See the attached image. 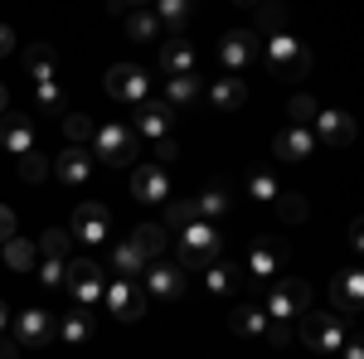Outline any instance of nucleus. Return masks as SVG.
<instances>
[{"label":"nucleus","instance_id":"nucleus-2","mask_svg":"<svg viewBox=\"0 0 364 359\" xmlns=\"http://www.w3.org/2000/svg\"><path fill=\"white\" fill-rule=\"evenodd\" d=\"M257 306L267 311V321H287V326H291L301 311H311V286L301 282V277H277L272 291H267Z\"/></svg>","mask_w":364,"mask_h":359},{"label":"nucleus","instance_id":"nucleus-35","mask_svg":"<svg viewBox=\"0 0 364 359\" xmlns=\"http://www.w3.org/2000/svg\"><path fill=\"white\" fill-rule=\"evenodd\" d=\"M63 132H68V141H73V146H83V141H92V132H97V127L87 122L83 112H63Z\"/></svg>","mask_w":364,"mask_h":359},{"label":"nucleus","instance_id":"nucleus-14","mask_svg":"<svg viewBox=\"0 0 364 359\" xmlns=\"http://www.w3.org/2000/svg\"><path fill=\"white\" fill-rule=\"evenodd\" d=\"M68 233H73V238H83V243H102V238H107V209H102V204H92V199L78 204V209H73V219H68Z\"/></svg>","mask_w":364,"mask_h":359},{"label":"nucleus","instance_id":"nucleus-4","mask_svg":"<svg viewBox=\"0 0 364 359\" xmlns=\"http://www.w3.org/2000/svg\"><path fill=\"white\" fill-rule=\"evenodd\" d=\"M92 146H97V156H102L107 166H136V156H141V136L132 127H122V122L97 127V132H92Z\"/></svg>","mask_w":364,"mask_h":359},{"label":"nucleus","instance_id":"nucleus-3","mask_svg":"<svg viewBox=\"0 0 364 359\" xmlns=\"http://www.w3.org/2000/svg\"><path fill=\"white\" fill-rule=\"evenodd\" d=\"M209 262H219V228L204 223V219H195L190 228H180V267L204 272Z\"/></svg>","mask_w":364,"mask_h":359},{"label":"nucleus","instance_id":"nucleus-26","mask_svg":"<svg viewBox=\"0 0 364 359\" xmlns=\"http://www.w3.org/2000/svg\"><path fill=\"white\" fill-rule=\"evenodd\" d=\"M127 243H132V248H136L146 262H161V252H166V228H161V223H141Z\"/></svg>","mask_w":364,"mask_h":359},{"label":"nucleus","instance_id":"nucleus-38","mask_svg":"<svg viewBox=\"0 0 364 359\" xmlns=\"http://www.w3.org/2000/svg\"><path fill=\"white\" fill-rule=\"evenodd\" d=\"M287 112H291V127H311V122H316V102H311L306 92H296V97H291V102H287Z\"/></svg>","mask_w":364,"mask_h":359},{"label":"nucleus","instance_id":"nucleus-29","mask_svg":"<svg viewBox=\"0 0 364 359\" xmlns=\"http://www.w3.org/2000/svg\"><path fill=\"white\" fill-rule=\"evenodd\" d=\"M34 262H39V248H34L29 238L15 233V238L5 243V267H15V272H34Z\"/></svg>","mask_w":364,"mask_h":359},{"label":"nucleus","instance_id":"nucleus-17","mask_svg":"<svg viewBox=\"0 0 364 359\" xmlns=\"http://www.w3.org/2000/svg\"><path fill=\"white\" fill-rule=\"evenodd\" d=\"M360 291H364L360 267H350V272H340L336 282H331V301H336V316H340V321L360 311Z\"/></svg>","mask_w":364,"mask_h":359},{"label":"nucleus","instance_id":"nucleus-48","mask_svg":"<svg viewBox=\"0 0 364 359\" xmlns=\"http://www.w3.org/2000/svg\"><path fill=\"white\" fill-rule=\"evenodd\" d=\"M10 112V92H5V83H0V117Z\"/></svg>","mask_w":364,"mask_h":359},{"label":"nucleus","instance_id":"nucleus-42","mask_svg":"<svg viewBox=\"0 0 364 359\" xmlns=\"http://www.w3.org/2000/svg\"><path fill=\"white\" fill-rule=\"evenodd\" d=\"M170 161H175V136H161V141H156V161H151V166L170 170Z\"/></svg>","mask_w":364,"mask_h":359},{"label":"nucleus","instance_id":"nucleus-28","mask_svg":"<svg viewBox=\"0 0 364 359\" xmlns=\"http://www.w3.org/2000/svg\"><path fill=\"white\" fill-rule=\"evenodd\" d=\"M228 321H233V331L248 335V340H262V335H267V311H262V306H238Z\"/></svg>","mask_w":364,"mask_h":359},{"label":"nucleus","instance_id":"nucleus-20","mask_svg":"<svg viewBox=\"0 0 364 359\" xmlns=\"http://www.w3.org/2000/svg\"><path fill=\"white\" fill-rule=\"evenodd\" d=\"M311 151H316V136H311L306 127H287V132H277V141H272V156H277V161H306Z\"/></svg>","mask_w":364,"mask_h":359},{"label":"nucleus","instance_id":"nucleus-31","mask_svg":"<svg viewBox=\"0 0 364 359\" xmlns=\"http://www.w3.org/2000/svg\"><path fill=\"white\" fill-rule=\"evenodd\" d=\"M127 34L132 39H161V20L151 10H127Z\"/></svg>","mask_w":364,"mask_h":359},{"label":"nucleus","instance_id":"nucleus-44","mask_svg":"<svg viewBox=\"0 0 364 359\" xmlns=\"http://www.w3.org/2000/svg\"><path fill=\"white\" fill-rule=\"evenodd\" d=\"M10 238H15V214L0 204V243H10Z\"/></svg>","mask_w":364,"mask_h":359},{"label":"nucleus","instance_id":"nucleus-34","mask_svg":"<svg viewBox=\"0 0 364 359\" xmlns=\"http://www.w3.org/2000/svg\"><path fill=\"white\" fill-rule=\"evenodd\" d=\"M199 214H195V199H166V223L170 228H190Z\"/></svg>","mask_w":364,"mask_h":359},{"label":"nucleus","instance_id":"nucleus-41","mask_svg":"<svg viewBox=\"0 0 364 359\" xmlns=\"http://www.w3.org/2000/svg\"><path fill=\"white\" fill-rule=\"evenodd\" d=\"M39 282H44L49 291H58V286H63V262H54V257H44V262H39Z\"/></svg>","mask_w":364,"mask_h":359},{"label":"nucleus","instance_id":"nucleus-36","mask_svg":"<svg viewBox=\"0 0 364 359\" xmlns=\"http://www.w3.org/2000/svg\"><path fill=\"white\" fill-rule=\"evenodd\" d=\"M277 214H282V219H287V223H301V219H306V214H311V209H306V199H301V194L282 190V194H277Z\"/></svg>","mask_w":364,"mask_h":359},{"label":"nucleus","instance_id":"nucleus-40","mask_svg":"<svg viewBox=\"0 0 364 359\" xmlns=\"http://www.w3.org/2000/svg\"><path fill=\"white\" fill-rule=\"evenodd\" d=\"M156 15H161L166 25H185V20H190V5H185V0H161Z\"/></svg>","mask_w":364,"mask_h":359},{"label":"nucleus","instance_id":"nucleus-49","mask_svg":"<svg viewBox=\"0 0 364 359\" xmlns=\"http://www.w3.org/2000/svg\"><path fill=\"white\" fill-rule=\"evenodd\" d=\"M5 326H10V311H5V301H0V331H5Z\"/></svg>","mask_w":364,"mask_h":359},{"label":"nucleus","instance_id":"nucleus-25","mask_svg":"<svg viewBox=\"0 0 364 359\" xmlns=\"http://www.w3.org/2000/svg\"><path fill=\"white\" fill-rule=\"evenodd\" d=\"M107 272H117V282H141V272H146V257H141L132 243H117V248H112V262H107Z\"/></svg>","mask_w":364,"mask_h":359},{"label":"nucleus","instance_id":"nucleus-22","mask_svg":"<svg viewBox=\"0 0 364 359\" xmlns=\"http://www.w3.org/2000/svg\"><path fill=\"white\" fill-rule=\"evenodd\" d=\"M204 286H209L214 296H233V291L243 286V267L219 257V262H209V267H204Z\"/></svg>","mask_w":364,"mask_h":359},{"label":"nucleus","instance_id":"nucleus-24","mask_svg":"<svg viewBox=\"0 0 364 359\" xmlns=\"http://www.w3.org/2000/svg\"><path fill=\"white\" fill-rule=\"evenodd\" d=\"M25 78H34V83H54L58 78V54L49 49V44L25 49Z\"/></svg>","mask_w":364,"mask_h":359},{"label":"nucleus","instance_id":"nucleus-8","mask_svg":"<svg viewBox=\"0 0 364 359\" xmlns=\"http://www.w3.org/2000/svg\"><path fill=\"white\" fill-rule=\"evenodd\" d=\"M146 301H175L180 291H185V267L180 262H146Z\"/></svg>","mask_w":364,"mask_h":359},{"label":"nucleus","instance_id":"nucleus-30","mask_svg":"<svg viewBox=\"0 0 364 359\" xmlns=\"http://www.w3.org/2000/svg\"><path fill=\"white\" fill-rule=\"evenodd\" d=\"M224 209H228V190H224V185H209V190L195 199V214H199L204 223H214Z\"/></svg>","mask_w":364,"mask_h":359},{"label":"nucleus","instance_id":"nucleus-15","mask_svg":"<svg viewBox=\"0 0 364 359\" xmlns=\"http://www.w3.org/2000/svg\"><path fill=\"white\" fill-rule=\"evenodd\" d=\"M282 272H287V257H282L277 243H252V252H248V272H243V277H257V282H277Z\"/></svg>","mask_w":364,"mask_h":359},{"label":"nucleus","instance_id":"nucleus-43","mask_svg":"<svg viewBox=\"0 0 364 359\" xmlns=\"http://www.w3.org/2000/svg\"><path fill=\"white\" fill-rule=\"evenodd\" d=\"M262 340H272V345H291V326L287 321H267V335Z\"/></svg>","mask_w":364,"mask_h":359},{"label":"nucleus","instance_id":"nucleus-47","mask_svg":"<svg viewBox=\"0 0 364 359\" xmlns=\"http://www.w3.org/2000/svg\"><path fill=\"white\" fill-rule=\"evenodd\" d=\"M0 359H20V345L15 340H0Z\"/></svg>","mask_w":364,"mask_h":359},{"label":"nucleus","instance_id":"nucleus-13","mask_svg":"<svg viewBox=\"0 0 364 359\" xmlns=\"http://www.w3.org/2000/svg\"><path fill=\"white\" fill-rule=\"evenodd\" d=\"M0 146L10 156H29L34 151V122H29L25 112H5L0 117Z\"/></svg>","mask_w":364,"mask_h":359},{"label":"nucleus","instance_id":"nucleus-32","mask_svg":"<svg viewBox=\"0 0 364 359\" xmlns=\"http://www.w3.org/2000/svg\"><path fill=\"white\" fill-rule=\"evenodd\" d=\"M34 107L44 112V117H58L63 112V87H58V78L54 83H34Z\"/></svg>","mask_w":364,"mask_h":359},{"label":"nucleus","instance_id":"nucleus-5","mask_svg":"<svg viewBox=\"0 0 364 359\" xmlns=\"http://www.w3.org/2000/svg\"><path fill=\"white\" fill-rule=\"evenodd\" d=\"M54 316L44 311V306H25L20 316H15V345L20 350H39V345H54Z\"/></svg>","mask_w":364,"mask_h":359},{"label":"nucleus","instance_id":"nucleus-6","mask_svg":"<svg viewBox=\"0 0 364 359\" xmlns=\"http://www.w3.org/2000/svg\"><path fill=\"white\" fill-rule=\"evenodd\" d=\"M301 340H306L311 350H321V355H336L340 345H345V326H340L336 311H316L301 321Z\"/></svg>","mask_w":364,"mask_h":359},{"label":"nucleus","instance_id":"nucleus-21","mask_svg":"<svg viewBox=\"0 0 364 359\" xmlns=\"http://www.w3.org/2000/svg\"><path fill=\"white\" fill-rule=\"evenodd\" d=\"M54 335L63 345H87L92 340V311H83V306L63 311V321H54Z\"/></svg>","mask_w":364,"mask_h":359},{"label":"nucleus","instance_id":"nucleus-10","mask_svg":"<svg viewBox=\"0 0 364 359\" xmlns=\"http://www.w3.org/2000/svg\"><path fill=\"white\" fill-rule=\"evenodd\" d=\"M146 73H141L136 63H112L107 68V92H112L117 102H146Z\"/></svg>","mask_w":364,"mask_h":359},{"label":"nucleus","instance_id":"nucleus-27","mask_svg":"<svg viewBox=\"0 0 364 359\" xmlns=\"http://www.w3.org/2000/svg\"><path fill=\"white\" fill-rule=\"evenodd\" d=\"M199 78L195 73H185V78H166V107L175 112V107H190V102H199Z\"/></svg>","mask_w":364,"mask_h":359},{"label":"nucleus","instance_id":"nucleus-11","mask_svg":"<svg viewBox=\"0 0 364 359\" xmlns=\"http://www.w3.org/2000/svg\"><path fill=\"white\" fill-rule=\"evenodd\" d=\"M132 194H136V199H151V204H166L170 194H175L170 190V170L141 161V166L132 170Z\"/></svg>","mask_w":364,"mask_h":359},{"label":"nucleus","instance_id":"nucleus-16","mask_svg":"<svg viewBox=\"0 0 364 359\" xmlns=\"http://www.w3.org/2000/svg\"><path fill=\"white\" fill-rule=\"evenodd\" d=\"M161 68H166V78H185V73H195V44L180 39V34H170L166 44H161Z\"/></svg>","mask_w":364,"mask_h":359},{"label":"nucleus","instance_id":"nucleus-1","mask_svg":"<svg viewBox=\"0 0 364 359\" xmlns=\"http://www.w3.org/2000/svg\"><path fill=\"white\" fill-rule=\"evenodd\" d=\"M262 58H267V68H272V78H306L311 73V49L296 39V34H287V29H277V34H267V44H262Z\"/></svg>","mask_w":364,"mask_h":359},{"label":"nucleus","instance_id":"nucleus-45","mask_svg":"<svg viewBox=\"0 0 364 359\" xmlns=\"http://www.w3.org/2000/svg\"><path fill=\"white\" fill-rule=\"evenodd\" d=\"M10 54H15V29L0 25V58H10Z\"/></svg>","mask_w":364,"mask_h":359},{"label":"nucleus","instance_id":"nucleus-39","mask_svg":"<svg viewBox=\"0 0 364 359\" xmlns=\"http://www.w3.org/2000/svg\"><path fill=\"white\" fill-rule=\"evenodd\" d=\"M20 175L34 185V180H44V175H49V161H44L39 151H29V156H20Z\"/></svg>","mask_w":364,"mask_h":359},{"label":"nucleus","instance_id":"nucleus-9","mask_svg":"<svg viewBox=\"0 0 364 359\" xmlns=\"http://www.w3.org/2000/svg\"><path fill=\"white\" fill-rule=\"evenodd\" d=\"M102 301H107V311H112L117 321H141V316H146V291H141V282H107Z\"/></svg>","mask_w":364,"mask_h":359},{"label":"nucleus","instance_id":"nucleus-23","mask_svg":"<svg viewBox=\"0 0 364 359\" xmlns=\"http://www.w3.org/2000/svg\"><path fill=\"white\" fill-rule=\"evenodd\" d=\"M209 102H214L219 112H238L243 102H248V83L233 78V73H228V78H214V83H209Z\"/></svg>","mask_w":364,"mask_h":359},{"label":"nucleus","instance_id":"nucleus-19","mask_svg":"<svg viewBox=\"0 0 364 359\" xmlns=\"http://www.w3.org/2000/svg\"><path fill=\"white\" fill-rule=\"evenodd\" d=\"M316 136L326 141V146H350L355 141V122H350V112H316Z\"/></svg>","mask_w":364,"mask_h":359},{"label":"nucleus","instance_id":"nucleus-46","mask_svg":"<svg viewBox=\"0 0 364 359\" xmlns=\"http://www.w3.org/2000/svg\"><path fill=\"white\" fill-rule=\"evenodd\" d=\"M340 350H345V359H364V345H360V340H345Z\"/></svg>","mask_w":364,"mask_h":359},{"label":"nucleus","instance_id":"nucleus-33","mask_svg":"<svg viewBox=\"0 0 364 359\" xmlns=\"http://www.w3.org/2000/svg\"><path fill=\"white\" fill-rule=\"evenodd\" d=\"M68 248H73V233H63V228H49V233L39 238V252L54 257V262H68Z\"/></svg>","mask_w":364,"mask_h":359},{"label":"nucleus","instance_id":"nucleus-7","mask_svg":"<svg viewBox=\"0 0 364 359\" xmlns=\"http://www.w3.org/2000/svg\"><path fill=\"white\" fill-rule=\"evenodd\" d=\"M257 54H262V44H257V34H252V29H233V34L219 39V63H224L233 78H238L243 68H252Z\"/></svg>","mask_w":364,"mask_h":359},{"label":"nucleus","instance_id":"nucleus-37","mask_svg":"<svg viewBox=\"0 0 364 359\" xmlns=\"http://www.w3.org/2000/svg\"><path fill=\"white\" fill-rule=\"evenodd\" d=\"M248 190H252V199H277L282 185H277V175H272V170H252V175H248Z\"/></svg>","mask_w":364,"mask_h":359},{"label":"nucleus","instance_id":"nucleus-12","mask_svg":"<svg viewBox=\"0 0 364 359\" xmlns=\"http://www.w3.org/2000/svg\"><path fill=\"white\" fill-rule=\"evenodd\" d=\"M49 170H54L63 185L83 190L87 180H92V151H83V146H63V156H58V161H54Z\"/></svg>","mask_w":364,"mask_h":359},{"label":"nucleus","instance_id":"nucleus-18","mask_svg":"<svg viewBox=\"0 0 364 359\" xmlns=\"http://www.w3.org/2000/svg\"><path fill=\"white\" fill-rule=\"evenodd\" d=\"M170 117H175V112L166 107V102H151V97H146V102H136V127H132V132H136V136H170Z\"/></svg>","mask_w":364,"mask_h":359}]
</instances>
